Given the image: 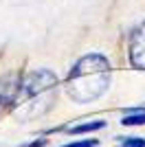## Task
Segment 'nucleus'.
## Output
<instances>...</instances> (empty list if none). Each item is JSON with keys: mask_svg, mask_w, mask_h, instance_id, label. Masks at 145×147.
Segmentation results:
<instances>
[{"mask_svg": "<svg viewBox=\"0 0 145 147\" xmlns=\"http://www.w3.org/2000/svg\"><path fill=\"white\" fill-rule=\"evenodd\" d=\"M110 61L99 53L84 55L66 77V92L75 103H90L110 86Z\"/></svg>", "mask_w": 145, "mask_h": 147, "instance_id": "1", "label": "nucleus"}, {"mask_svg": "<svg viewBox=\"0 0 145 147\" xmlns=\"http://www.w3.org/2000/svg\"><path fill=\"white\" fill-rule=\"evenodd\" d=\"M106 123L103 121H90V123H81V125H75L70 127L72 134H81V132H95V129H101Z\"/></svg>", "mask_w": 145, "mask_h": 147, "instance_id": "5", "label": "nucleus"}, {"mask_svg": "<svg viewBox=\"0 0 145 147\" xmlns=\"http://www.w3.org/2000/svg\"><path fill=\"white\" fill-rule=\"evenodd\" d=\"M55 92H57V77L48 68L31 70L20 81L18 97L13 101L16 117L20 119H33L53 108Z\"/></svg>", "mask_w": 145, "mask_h": 147, "instance_id": "2", "label": "nucleus"}, {"mask_svg": "<svg viewBox=\"0 0 145 147\" xmlns=\"http://www.w3.org/2000/svg\"><path fill=\"white\" fill-rule=\"evenodd\" d=\"M64 147H97V141H90V138H86V141H77V143H68Z\"/></svg>", "mask_w": 145, "mask_h": 147, "instance_id": "8", "label": "nucleus"}, {"mask_svg": "<svg viewBox=\"0 0 145 147\" xmlns=\"http://www.w3.org/2000/svg\"><path fill=\"white\" fill-rule=\"evenodd\" d=\"M18 90H20V79L16 75H5V77H0V110H2L5 105H9V103L16 101Z\"/></svg>", "mask_w": 145, "mask_h": 147, "instance_id": "4", "label": "nucleus"}, {"mask_svg": "<svg viewBox=\"0 0 145 147\" xmlns=\"http://www.w3.org/2000/svg\"><path fill=\"white\" fill-rule=\"evenodd\" d=\"M119 147H145V138L141 136H127L119 143Z\"/></svg>", "mask_w": 145, "mask_h": 147, "instance_id": "7", "label": "nucleus"}, {"mask_svg": "<svg viewBox=\"0 0 145 147\" xmlns=\"http://www.w3.org/2000/svg\"><path fill=\"white\" fill-rule=\"evenodd\" d=\"M130 61L134 68L145 70V22L132 31L130 37Z\"/></svg>", "mask_w": 145, "mask_h": 147, "instance_id": "3", "label": "nucleus"}, {"mask_svg": "<svg viewBox=\"0 0 145 147\" xmlns=\"http://www.w3.org/2000/svg\"><path fill=\"white\" fill-rule=\"evenodd\" d=\"M123 125H145V112H136V114H127L123 117Z\"/></svg>", "mask_w": 145, "mask_h": 147, "instance_id": "6", "label": "nucleus"}]
</instances>
